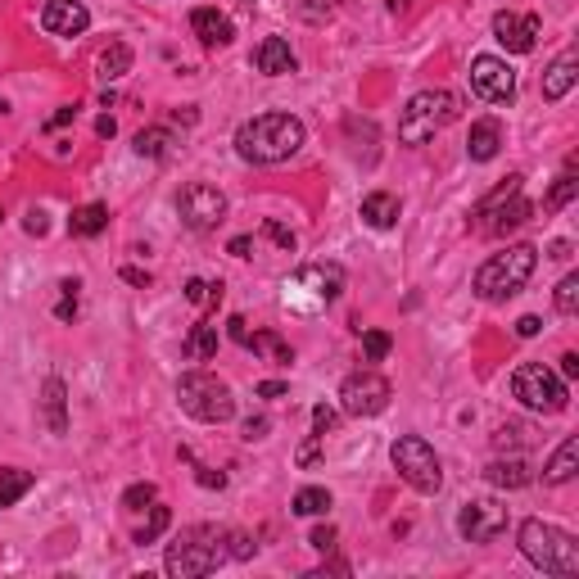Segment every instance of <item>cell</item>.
Instances as JSON below:
<instances>
[{"label": "cell", "mask_w": 579, "mask_h": 579, "mask_svg": "<svg viewBox=\"0 0 579 579\" xmlns=\"http://www.w3.org/2000/svg\"><path fill=\"white\" fill-rule=\"evenodd\" d=\"M263 435H267V421H263V417L245 421V439H249V444H254V439H263Z\"/></svg>", "instance_id": "cell-53"}, {"label": "cell", "mask_w": 579, "mask_h": 579, "mask_svg": "<svg viewBox=\"0 0 579 579\" xmlns=\"http://www.w3.org/2000/svg\"><path fill=\"white\" fill-rule=\"evenodd\" d=\"M254 68L263 77H285L295 73V50H290V41L285 37H263L254 50Z\"/></svg>", "instance_id": "cell-18"}, {"label": "cell", "mask_w": 579, "mask_h": 579, "mask_svg": "<svg viewBox=\"0 0 579 579\" xmlns=\"http://www.w3.org/2000/svg\"><path fill=\"white\" fill-rule=\"evenodd\" d=\"M494 37L503 41L512 55H530V50L539 46V19H534V14L503 10V14H494Z\"/></svg>", "instance_id": "cell-15"}, {"label": "cell", "mask_w": 579, "mask_h": 579, "mask_svg": "<svg viewBox=\"0 0 579 579\" xmlns=\"http://www.w3.org/2000/svg\"><path fill=\"white\" fill-rule=\"evenodd\" d=\"M281 394H285L281 380H263V385H258V399H281Z\"/></svg>", "instance_id": "cell-50"}, {"label": "cell", "mask_w": 579, "mask_h": 579, "mask_svg": "<svg viewBox=\"0 0 579 579\" xmlns=\"http://www.w3.org/2000/svg\"><path fill=\"white\" fill-rule=\"evenodd\" d=\"M557 376H561V380H575V376H579V353H566V358H561Z\"/></svg>", "instance_id": "cell-47"}, {"label": "cell", "mask_w": 579, "mask_h": 579, "mask_svg": "<svg viewBox=\"0 0 579 579\" xmlns=\"http://www.w3.org/2000/svg\"><path fill=\"white\" fill-rule=\"evenodd\" d=\"M471 91L480 95V100H489V105H512V95H516L512 64H507V59H498V55L471 59Z\"/></svg>", "instance_id": "cell-12"}, {"label": "cell", "mask_w": 579, "mask_h": 579, "mask_svg": "<svg viewBox=\"0 0 579 579\" xmlns=\"http://www.w3.org/2000/svg\"><path fill=\"white\" fill-rule=\"evenodd\" d=\"M485 480L494 489H525L534 475H530V466H525L521 457H498V462L485 466Z\"/></svg>", "instance_id": "cell-22"}, {"label": "cell", "mask_w": 579, "mask_h": 579, "mask_svg": "<svg viewBox=\"0 0 579 579\" xmlns=\"http://www.w3.org/2000/svg\"><path fill=\"white\" fill-rule=\"evenodd\" d=\"M59 290H64V299H59L55 317H59V322H73V317H77V281H64Z\"/></svg>", "instance_id": "cell-39"}, {"label": "cell", "mask_w": 579, "mask_h": 579, "mask_svg": "<svg viewBox=\"0 0 579 579\" xmlns=\"http://www.w3.org/2000/svg\"><path fill=\"white\" fill-rule=\"evenodd\" d=\"M177 403L186 417L209 421V426H222V421L236 417V399H231V385L209 371H186L177 380Z\"/></svg>", "instance_id": "cell-6"}, {"label": "cell", "mask_w": 579, "mask_h": 579, "mask_svg": "<svg viewBox=\"0 0 579 579\" xmlns=\"http://www.w3.org/2000/svg\"><path fill=\"white\" fill-rule=\"evenodd\" d=\"M575 471H579V439L570 435L566 444L552 453V462L543 466V485H570V480H575Z\"/></svg>", "instance_id": "cell-23"}, {"label": "cell", "mask_w": 579, "mask_h": 579, "mask_svg": "<svg viewBox=\"0 0 579 579\" xmlns=\"http://www.w3.org/2000/svg\"><path fill=\"white\" fill-rule=\"evenodd\" d=\"M28 489H32V475L28 471H19V466H0V512L19 503Z\"/></svg>", "instance_id": "cell-29"}, {"label": "cell", "mask_w": 579, "mask_h": 579, "mask_svg": "<svg viewBox=\"0 0 579 579\" xmlns=\"http://www.w3.org/2000/svg\"><path fill=\"white\" fill-rule=\"evenodd\" d=\"M263 236H272L276 245L285 249V254H295V245H299V240H295V231H290V227H281V222H276V218H267V222H263Z\"/></svg>", "instance_id": "cell-38"}, {"label": "cell", "mask_w": 579, "mask_h": 579, "mask_svg": "<svg viewBox=\"0 0 579 579\" xmlns=\"http://www.w3.org/2000/svg\"><path fill=\"white\" fill-rule=\"evenodd\" d=\"M73 118H77V109H73V105H68V109H59V114H55V118H50V123H46V127H64V123H73Z\"/></svg>", "instance_id": "cell-54"}, {"label": "cell", "mask_w": 579, "mask_h": 579, "mask_svg": "<svg viewBox=\"0 0 579 579\" xmlns=\"http://www.w3.org/2000/svg\"><path fill=\"white\" fill-rule=\"evenodd\" d=\"M23 227H28V236H46V213H41V209H32Z\"/></svg>", "instance_id": "cell-45"}, {"label": "cell", "mask_w": 579, "mask_h": 579, "mask_svg": "<svg viewBox=\"0 0 579 579\" xmlns=\"http://www.w3.org/2000/svg\"><path fill=\"white\" fill-rule=\"evenodd\" d=\"M222 561H227V539L218 530H209V525H195V530H186L168 548L163 566H168L172 579H200L209 570H218Z\"/></svg>", "instance_id": "cell-7"}, {"label": "cell", "mask_w": 579, "mask_h": 579, "mask_svg": "<svg viewBox=\"0 0 579 579\" xmlns=\"http://www.w3.org/2000/svg\"><path fill=\"white\" fill-rule=\"evenodd\" d=\"M552 304H557L561 317H575V313H579V276H575V272L561 276V285H557V295H552Z\"/></svg>", "instance_id": "cell-33"}, {"label": "cell", "mask_w": 579, "mask_h": 579, "mask_svg": "<svg viewBox=\"0 0 579 579\" xmlns=\"http://www.w3.org/2000/svg\"><path fill=\"white\" fill-rule=\"evenodd\" d=\"M516 543H521L525 561L548 575H579V543L570 530L561 525H548V521H521L516 530Z\"/></svg>", "instance_id": "cell-3"}, {"label": "cell", "mask_w": 579, "mask_h": 579, "mask_svg": "<svg viewBox=\"0 0 579 579\" xmlns=\"http://www.w3.org/2000/svg\"><path fill=\"white\" fill-rule=\"evenodd\" d=\"M304 123L295 114H258L240 123L236 132V154L245 163H285L304 150Z\"/></svg>", "instance_id": "cell-1"}, {"label": "cell", "mask_w": 579, "mask_h": 579, "mask_svg": "<svg viewBox=\"0 0 579 579\" xmlns=\"http://www.w3.org/2000/svg\"><path fill=\"white\" fill-rule=\"evenodd\" d=\"M390 399H394L390 380L380 376V371H371V367H362V371H353V376H344V385H340V408H344V417H380V412L390 408Z\"/></svg>", "instance_id": "cell-10"}, {"label": "cell", "mask_w": 579, "mask_h": 579, "mask_svg": "<svg viewBox=\"0 0 579 579\" xmlns=\"http://www.w3.org/2000/svg\"><path fill=\"white\" fill-rule=\"evenodd\" d=\"M245 349H254L258 358L276 362V367H290V362H295V349H290V344H285L276 331H258V335H249Z\"/></svg>", "instance_id": "cell-25"}, {"label": "cell", "mask_w": 579, "mask_h": 579, "mask_svg": "<svg viewBox=\"0 0 579 579\" xmlns=\"http://www.w3.org/2000/svg\"><path fill=\"white\" fill-rule=\"evenodd\" d=\"M539 331H543L539 317H521V322H516V335H525V340H530V335H539Z\"/></svg>", "instance_id": "cell-49"}, {"label": "cell", "mask_w": 579, "mask_h": 579, "mask_svg": "<svg viewBox=\"0 0 579 579\" xmlns=\"http://www.w3.org/2000/svg\"><path fill=\"white\" fill-rule=\"evenodd\" d=\"M227 335H231V340H236V344H245V340H249L245 317H231V322H227Z\"/></svg>", "instance_id": "cell-46"}, {"label": "cell", "mask_w": 579, "mask_h": 579, "mask_svg": "<svg viewBox=\"0 0 579 579\" xmlns=\"http://www.w3.org/2000/svg\"><path fill=\"white\" fill-rule=\"evenodd\" d=\"M41 28H46L50 37H82V32L91 28V10H86L82 0H46Z\"/></svg>", "instance_id": "cell-14"}, {"label": "cell", "mask_w": 579, "mask_h": 579, "mask_svg": "<svg viewBox=\"0 0 579 579\" xmlns=\"http://www.w3.org/2000/svg\"><path fill=\"white\" fill-rule=\"evenodd\" d=\"M181 353H186L190 362H209L213 353H218V326L213 322H200L195 331L186 335V344H181Z\"/></svg>", "instance_id": "cell-27"}, {"label": "cell", "mask_w": 579, "mask_h": 579, "mask_svg": "<svg viewBox=\"0 0 579 579\" xmlns=\"http://www.w3.org/2000/svg\"><path fill=\"white\" fill-rule=\"evenodd\" d=\"M498 150H503V127H498L494 118H480V123L471 127L466 154H471L475 163H489V159H498Z\"/></svg>", "instance_id": "cell-21"}, {"label": "cell", "mask_w": 579, "mask_h": 579, "mask_svg": "<svg viewBox=\"0 0 579 579\" xmlns=\"http://www.w3.org/2000/svg\"><path fill=\"white\" fill-rule=\"evenodd\" d=\"M512 394L530 412H543V417H557V412H566V403H570L566 380H561L548 362H521L512 376Z\"/></svg>", "instance_id": "cell-8"}, {"label": "cell", "mask_w": 579, "mask_h": 579, "mask_svg": "<svg viewBox=\"0 0 579 579\" xmlns=\"http://www.w3.org/2000/svg\"><path fill=\"white\" fill-rule=\"evenodd\" d=\"M168 521H172V512H168V507L150 503V521H145L141 530H136V543H154L163 530H168Z\"/></svg>", "instance_id": "cell-35"}, {"label": "cell", "mask_w": 579, "mask_h": 579, "mask_svg": "<svg viewBox=\"0 0 579 579\" xmlns=\"http://www.w3.org/2000/svg\"><path fill=\"white\" fill-rule=\"evenodd\" d=\"M408 5H412V0H390V10H394V14H399V10H408Z\"/></svg>", "instance_id": "cell-56"}, {"label": "cell", "mask_w": 579, "mask_h": 579, "mask_svg": "<svg viewBox=\"0 0 579 579\" xmlns=\"http://www.w3.org/2000/svg\"><path fill=\"white\" fill-rule=\"evenodd\" d=\"M177 213L190 231H218L222 218H227V195L209 181H190L177 195Z\"/></svg>", "instance_id": "cell-11"}, {"label": "cell", "mask_w": 579, "mask_h": 579, "mask_svg": "<svg viewBox=\"0 0 579 579\" xmlns=\"http://www.w3.org/2000/svg\"><path fill=\"white\" fill-rule=\"evenodd\" d=\"M123 281L127 285H150V272H141V267H123Z\"/></svg>", "instance_id": "cell-52"}, {"label": "cell", "mask_w": 579, "mask_h": 579, "mask_svg": "<svg viewBox=\"0 0 579 579\" xmlns=\"http://www.w3.org/2000/svg\"><path fill=\"white\" fill-rule=\"evenodd\" d=\"M575 190H579V181H575V172H561L557 181H552V190H548V200H543V209L548 213H557V209H566L570 200H575Z\"/></svg>", "instance_id": "cell-32"}, {"label": "cell", "mask_w": 579, "mask_h": 579, "mask_svg": "<svg viewBox=\"0 0 579 579\" xmlns=\"http://www.w3.org/2000/svg\"><path fill=\"white\" fill-rule=\"evenodd\" d=\"M399 213H403V204L390 190H371L367 200H362V222H367L371 231H390L394 222H399Z\"/></svg>", "instance_id": "cell-19"}, {"label": "cell", "mask_w": 579, "mask_h": 579, "mask_svg": "<svg viewBox=\"0 0 579 579\" xmlns=\"http://www.w3.org/2000/svg\"><path fill=\"white\" fill-rule=\"evenodd\" d=\"M575 82H579V55L566 50V55H557L552 68L543 73V100H561V95H570Z\"/></svg>", "instance_id": "cell-20"}, {"label": "cell", "mask_w": 579, "mask_h": 579, "mask_svg": "<svg viewBox=\"0 0 579 579\" xmlns=\"http://www.w3.org/2000/svg\"><path fill=\"white\" fill-rule=\"evenodd\" d=\"M326 430H335V412L322 403V408H313V435L326 439Z\"/></svg>", "instance_id": "cell-41"}, {"label": "cell", "mask_w": 579, "mask_h": 579, "mask_svg": "<svg viewBox=\"0 0 579 579\" xmlns=\"http://www.w3.org/2000/svg\"><path fill=\"white\" fill-rule=\"evenodd\" d=\"M190 32L200 37L204 50H222V46L236 41V23H231L227 14H218V10H195V14H190Z\"/></svg>", "instance_id": "cell-17"}, {"label": "cell", "mask_w": 579, "mask_h": 579, "mask_svg": "<svg viewBox=\"0 0 579 579\" xmlns=\"http://www.w3.org/2000/svg\"><path fill=\"white\" fill-rule=\"evenodd\" d=\"M331 489H322V485H308V489H299L295 494V503H290V512L295 516H326L331 512Z\"/></svg>", "instance_id": "cell-30"}, {"label": "cell", "mask_w": 579, "mask_h": 579, "mask_svg": "<svg viewBox=\"0 0 579 579\" xmlns=\"http://www.w3.org/2000/svg\"><path fill=\"white\" fill-rule=\"evenodd\" d=\"M68 390H64V380L50 376L46 380V390H41V408H46V421H50V435H68Z\"/></svg>", "instance_id": "cell-24"}, {"label": "cell", "mask_w": 579, "mask_h": 579, "mask_svg": "<svg viewBox=\"0 0 579 579\" xmlns=\"http://www.w3.org/2000/svg\"><path fill=\"white\" fill-rule=\"evenodd\" d=\"M390 457H394V471H399L403 485H412L417 494H439V485H444V466H439L435 448H430L421 435L394 439Z\"/></svg>", "instance_id": "cell-9"}, {"label": "cell", "mask_w": 579, "mask_h": 579, "mask_svg": "<svg viewBox=\"0 0 579 579\" xmlns=\"http://www.w3.org/2000/svg\"><path fill=\"white\" fill-rule=\"evenodd\" d=\"M154 498H159V494H154L150 480H145V485H132V489L123 494V512H145V507H150Z\"/></svg>", "instance_id": "cell-37"}, {"label": "cell", "mask_w": 579, "mask_h": 579, "mask_svg": "<svg viewBox=\"0 0 579 579\" xmlns=\"http://www.w3.org/2000/svg\"><path fill=\"white\" fill-rule=\"evenodd\" d=\"M0 218H5V213H0Z\"/></svg>", "instance_id": "cell-57"}, {"label": "cell", "mask_w": 579, "mask_h": 579, "mask_svg": "<svg viewBox=\"0 0 579 579\" xmlns=\"http://www.w3.org/2000/svg\"><path fill=\"white\" fill-rule=\"evenodd\" d=\"M227 249H231V254H236V258H249V249H254V236H236Z\"/></svg>", "instance_id": "cell-51"}, {"label": "cell", "mask_w": 579, "mask_h": 579, "mask_svg": "<svg viewBox=\"0 0 579 579\" xmlns=\"http://www.w3.org/2000/svg\"><path fill=\"white\" fill-rule=\"evenodd\" d=\"M539 267V249L534 245H507L503 254L485 258L480 272H475V295L485 299V304H503L512 299L516 290H525V281L534 276Z\"/></svg>", "instance_id": "cell-2"}, {"label": "cell", "mask_w": 579, "mask_h": 579, "mask_svg": "<svg viewBox=\"0 0 579 579\" xmlns=\"http://www.w3.org/2000/svg\"><path fill=\"white\" fill-rule=\"evenodd\" d=\"M507 530V507L498 498H475L457 512V534L466 543H494Z\"/></svg>", "instance_id": "cell-13"}, {"label": "cell", "mask_w": 579, "mask_h": 579, "mask_svg": "<svg viewBox=\"0 0 579 579\" xmlns=\"http://www.w3.org/2000/svg\"><path fill=\"white\" fill-rule=\"evenodd\" d=\"M186 304H222V281H200V276H190L186 281Z\"/></svg>", "instance_id": "cell-34"}, {"label": "cell", "mask_w": 579, "mask_h": 579, "mask_svg": "<svg viewBox=\"0 0 579 579\" xmlns=\"http://www.w3.org/2000/svg\"><path fill=\"white\" fill-rule=\"evenodd\" d=\"M462 114V100L453 91H417L408 109L399 114V141L403 145H426Z\"/></svg>", "instance_id": "cell-5"}, {"label": "cell", "mask_w": 579, "mask_h": 579, "mask_svg": "<svg viewBox=\"0 0 579 579\" xmlns=\"http://www.w3.org/2000/svg\"><path fill=\"white\" fill-rule=\"evenodd\" d=\"M0 109H5V105H0Z\"/></svg>", "instance_id": "cell-58"}, {"label": "cell", "mask_w": 579, "mask_h": 579, "mask_svg": "<svg viewBox=\"0 0 579 579\" xmlns=\"http://www.w3.org/2000/svg\"><path fill=\"white\" fill-rule=\"evenodd\" d=\"M521 439H525V430H521V426H503V430L494 435V444H498V448H507V444H521Z\"/></svg>", "instance_id": "cell-44"}, {"label": "cell", "mask_w": 579, "mask_h": 579, "mask_svg": "<svg viewBox=\"0 0 579 579\" xmlns=\"http://www.w3.org/2000/svg\"><path fill=\"white\" fill-rule=\"evenodd\" d=\"M195 471H200V485H209V489H222V485H227V475H222V471L213 475L209 466H195Z\"/></svg>", "instance_id": "cell-48"}, {"label": "cell", "mask_w": 579, "mask_h": 579, "mask_svg": "<svg viewBox=\"0 0 579 579\" xmlns=\"http://www.w3.org/2000/svg\"><path fill=\"white\" fill-rule=\"evenodd\" d=\"M227 543H231L227 557H254V548H258V543L249 539V534H227Z\"/></svg>", "instance_id": "cell-40"}, {"label": "cell", "mask_w": 579, "mask_h": 579, "mask_svg": "<svg viewBox=\"0 0 579 579\" xmlns=\"http://www.w3.org/2000/svg\"><path fill=\"white\" fill-rule=\"evenodd\" d=\"M390 349H394V340L385 331H362V358L367 362H385Z\"/></svg>", "instance_id": "cell-36"}, {"label": "cell", "mask_w": 579, "mask_h": 579, "mask_svg": "<svg viewBox=\"0 0 579 579\" xmlns=\"http://www.w3.org/2000/svg\"><path fill=\"white\" fill-rule=\"evenodd\" d=\"M530 213H534V204L512 195V200L494 204V209H475V227L485 231V236H507V231H516L521 222H530Z\"/></svg>", "instance_id": "cell-16"}, {"label": "cell", "mask_w": 579, "mask_h": 579, "mask_svg": "<svg viewBox=\"0 0 579 579\" xmlns=\"http://www.w3.org/2000/svg\"><path fill=\"white\" fill-rule=\"evenodd\" d=\"M548 258H570V245H566V240H557V245L548 249Z\"/></svg>", "instance_id": "cell-55"}, {"label": "cell", "mask_w": 579, "mask_h": 579, "mask_svg": "<svg viewBox=\"0 0 579 579\" xmlns=\"http://www.w3.org/2000/svg\"><path fill=\"white\" fill-rule=\"evenodd\" d=\"M340 290H344V267H335V263H304L295 276H290V281H285L281 304L290 308V313L313 317V313H322V308H331L335 299H340Z\"/></svg>", "instance_id": "cell-4"}, {"label": "cell", "mask_w": 579, "mask_h": 579, "mask_svg": "<svg viewBox=\"0 0 579 579\" xmlns=\"http://www.w3.org/2000/svg\"><path fill=\"white\" fill-rule=\"evenodd\" d=\"M105 227H109L105 204H82V209H73V218H68V231H73V236H100Z\"/></svg>", "instance_id": "cell-28"}, {"label": "cell", "mask_w": 579, "mask_h": 579, "mask_svg": "<svg viewBox=\"0 0 579 579\" xmlns=\"http://www.w3.org/2000/svg\"><path fill=\"white\" fill-rule=\"evenodd\" d=\"M172 145H177V136H172L168 127H141V132H136L132 150L141 154V159H168Z\"/></svg>", "instance_id": "cell-26"}, {"label": "cell", "mask_w": 579, "mask_h": 579, "mask_svg": "<svg viewBox=\"0 0 579 579\" xmlns=\"http://www.w3.org/2000/svg\"><path fill=\"white\" fill-rule=\"evenodd\" d=\"M132 73V46L127 41H114V46L100 55V77L105 82H118V77H127Z\"/></svg>", "instance_id": "cell-31"}, {"label": "cell", "mask_w": 579, "mask_h": 579, "mask_svg": "<svg viewBox=\"0 0 579 579\" xmlns=\"http://www.w3.org/2000/svg\"><path fill=\"white\" fill-rule=\"evenodd\" d=\"M308 543H313L317 552H331L335 548V530H331V525H317V530L308 534Z\"/></svg>", "instance_id": "cell-42"}, {"label": "cell", "mask_w": 579, "mask_h": 579, "mask_svg": "<svg viewBox=\"0 0 579 579\" xmlns=\"http://www.w3.org/2000/svg\"><path fill=\"white\" fill-rule=\"evenodd\" d=\"M317 453H322V435H313L304 448H299V466H313V462H317Z\"/></svg>", "instance_id": "cell-43"}]
</instances>
